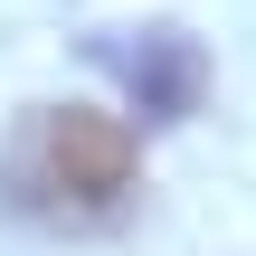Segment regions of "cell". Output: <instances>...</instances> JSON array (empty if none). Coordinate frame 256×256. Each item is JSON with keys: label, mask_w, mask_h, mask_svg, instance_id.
I'll return each instance as SVG.
<instances>
[{"label": "cell", "mask_w": 256, "mask_h": 256, "mask_svg": "<svg viewBox=\"0 0 256 256\" xmlns=\"http://www.w3.org/2000/svg\"><path fill=\"white\" fill-rule=\"evenodd\" d=\"M133 180H142L133 124H114L95 104H28L0 142V200L28 228H104V218H124Z\"/></svg>", "instance_id": "obj_1"}, {"label": "cell", "mask_w": 256, "mask_h": 256, "mask_svg": "<svg viewBox=\"0 0 256 256\" xmlns=\"http://www.w3.org/2000/svg\"><path fill=\"white\" fill-rule=\"evenodd\" d=\"M104 66L124 76V95H133L142 124H180V114H200V95H209V57H200V38H180V28H124V38H104Z\"/></svg>", "instance_id": "obj_2"}]
</instances>
